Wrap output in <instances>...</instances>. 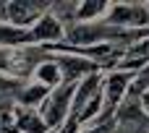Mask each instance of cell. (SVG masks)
Masks as SVG:
<instances>
[{
	"instance_id": "1",
	"label": "cell",
	"mask_w": 149,
	"mask_h": 133,
	"mask_svg": "<svg viewBox=\"0 0 149 133\" xmlns=\"http://www.w3.org/2000/svg\"><path fill=\"white\" fill-rule=\"evenodd\" d=\"M76 86L79 81H63L58 89L50 91V97L45 99V105L39 107V115L45 120L47 128L58 131L68 123L71 118V107H73V94H76Z\"/></svg>"
},
{
	"instance_id": "2",
	"label": "cell",
	"mask_w": 149,
	"mask_h": 133,
	"mask_svg": "<svg viewBox=\"0 0 149 133\" xmlns=\"http://www.w3.org/2000/svg\"><path fill=\"white\" fill-rule=\"evenodd\" d=\"M105 21L118 26V29H128V31H149V3H118V5H110Z\"/></svg>"
},
{
	"instance_id": "3",
	"label": "cell",
	"mask_w": 149,
	"mask_h": 133,
	"mask_svg": "<svg viewBox=\"0 0 149 133\" xmlns=\"http://www.w3.org/2000/svg\"><path fill=\"white\" fill-rule=\"evenodd\" d=\"M134 78H136V73H128V71H110L105 76V107H102L100 120H107L115 110H120V105L126 102V97L131 91Z\"/></svg>"
},
{
	"instance_id": "4",
	"label": "cell",
	"mask_w": 149,
	"mask_h": 133,
	"mask_svg": "<svg viewBox=\"0 0 149 133\" xmlns=\"http://www.w3.org/2000/svg\"><path fill=\"white\" fill-rule=\"evenodd\" d=\"M60 39H65V29H63V21L52 10H47L29 29V42H45V44L52 47V42H60Z\"/></svg>"
},
{
	"instance_id": "5",
	"label": "cell",
	"mask_w": 149,
	"mask_h": 133,
	"mask_svg": "<svg viewBox=\"0 0 149 133\" xmlns=\"http://www.w3.org/2000/svg\"><path fill=\"white\" fill-rule=\"evenodd\" d=\"M52 57L58 60V65H60V71H63V81H81V78H86V76H92V73H100V65L92 63V60H86V57L68 55V52L52 55Z\"/></svg>"
},
{
	"instance_id": "6",
	"label": "cell",
	"mask_w": 149,
	"mask_h": 133,
	"mask_svg": "<svg viewBox=\"0 0 149 133\" xmlns=\"http://www.w3.org/2000/svg\"><path fill=\"white\" fill-rule=\"evenodd\" d=\"M47 13V5L42 3H8V24L16 29L34 26Z\"/></svg>"
},
{
	"instance_id": "7",
	"label": "cell",
	"mask_w": 149,
	"mask_h": 133,
	"mask_svg": "<svg viewBox=\"0 0 149 133\" xmlns=\"http://www.w3.org/2000/svg\"><path fill=\"white\" fill-rule=\"evenodd\" d=\"M147 68H149V34L144 39L134 42L131 47H126V52H123V57H120V63H118L115 71L141 73V71H147Z\"/></svg>"
},
{
	"instance_id": "8",
	"label": "cell",
	"mask_w": 149,
	"mask_h": 133,
	"mask_svg": "<svg viewBox=\"0 0 149 133\" xmlns=\"http://www.w3.org/2000/svg\"><path fill=\"white\" fill-rule=\"evenodd\" d=\"M34 78H37V84H42V86H47L52 91V89H58L63 84V71H60V65H58L55 57H47V60H42L37 65Z\"/></svg>"
},
{
	"instance_id": "9",
	"label": "cell",
	"mask_w": 149,
	"mask_h": 133,
	"mask_svg": "<svg viewBox=\"0 0 149 133\" xmlns=\"http://www.w3.org/2000/svg\"><path fill=\"white\" fill-rule=\"evenodd\" d=\"M110 10V3L105 0H84L76 5V21L79 24H94V21H102Z\"/></svg>"
},
{
	"instance_id": "10",
	"label": "cell",
	"mask_w": 149,
	"mask_h": 133,
	"mask_svg": "<svg viewBox=\"0 0 149 133\" xmlns=\"http://www.w3.org/2000/svg\"><path fill=\"white\" fill-rule=\"evenodd\" d=\"M50 97V89L47 86H42V84H29V86H21V91H18V102H21V107H42L45 105V99Z\"/></svg>"
},
{
	"instance_id": "11",
	"label": "cell",
	"mask_w": 149,
	"mask_h": 133,
	"mask_svg": "<svg viewBox=\"0 0 149 133\" xmlns=\"http://www.w3.org/2000/svg\"><path fill=\"white\" fill-rule=\"evenodd\" d=\"M16 128H21L24 133H47V131H50V128L45 125L42 115H31L29 110H24V112H21V118H18Z\"/></svg>"
},
{
	"instance_id": "12",
	"label": "cell",
	"mask_w": 149,
	"mask_h": 133,
	"mask_svg": "<svg viewBox=\"0 0 149 133\" xmlns=\"http://www.w3.org/2000/svg\"><path fill=\"white\" fill-rule=\"evenodd\" d=\"M18 86V81L13 78V76H5V73H0V94H5V91H13Z\"/></svg>"
},
{
	"instance_id": "13",
	"label": "cell",
	"mask_w": 149,
	"mask_h": 133,
	"mask_svg": "<svg viewBox=\"0 0 149 133\" xmlns=\"http://www.w3.org/2000/svg\"><path fill=\"white\" fill-rule=\"evenodd\" d=\"M141 105H144V110H149V91L141 97Z\"/></svg>"
},
{
	"instance_id": "14",
	"label": "cell",
	"mask_w": 149,
	"mask_h": 133,
	"mask_svg": "<svg viewBox=\"0 0 149 133\" xmlns=\"http://www.w3.org/2000/svg\"><path fill=\"white\" fill-rule=\"evenodd\" d=\"M89 133H107V125H100L97 131H89Z\"/></svg>"
}]
</instances>
